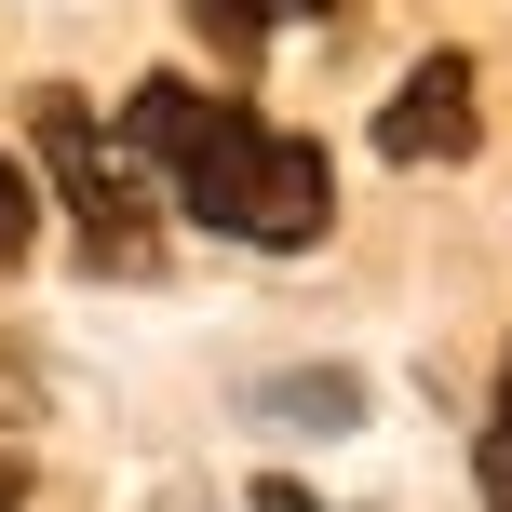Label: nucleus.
I'll return each instance as SVG.
<instances>
[{"mask_svg": "<svg viewBox=\"0 0 512 512\" xmlns=\"http://www.w3.org/2000/svg\"><path fill=\"white\" fill-rule=\"evenodd\" d=\"M122 149L162 176V203L189 216V230H216V243H256V256H310L337 230V176H324V149L310 135H283V122H256L243 95H216V81H135L122 95Z\"/></svg>", "mask_w": 512, "mask_h": 512, "instance_id": "nucleus-1", "label": "nucleus"}, {"mask_svg": "<svg viewBox=\"0 0 512 512\" xmlns=\"http://www.w3.org/2000/svg\"><path fill=\"white\" fill-rule=\"evenodd\" d=\"M0 512H27V459H14V445H0Z\"/></svg>", "mask_w": 512, "mask_h": 512, "instance_id": "nucleus-8", "label": "nucleus"}, {"mask_svg": "<svg viewBox=\"0 0 512 512\" xmlns=\"http://www.w3.org/2000/svg\"><path fill=\"white\" fill-rule=\"evenodd\" d=\"M27 122H41V162H54V189H68L81 243H95L108 270H149V203H135L122 149H108V135H95V108H81V95H41V108H27Z\"/></svg>", "mask_w": 512, "mask_h": 512, "instance_id": "nucleus-2", "label": "nucleus"}, {"mask_svg": "<svg viewBox=\"0 0 512 512\" xmlns=\"http://www.w3.org/2000/svg\"><path fill=\"white\" fill-rule=\"evenodd\" d=\"M256 512H324V499H310V486H256Z\"/></svg>", "mask_w": 512, "mask_h": 512, "instance_id": "nucleus-9", "label": "nucleus"}, {"mask_svg": "<svg viewBox=\"0 0 512 512\" xmlns=\"http://www.w3.org/2000/svg\"><path fill=\"white\" fill-rule=\"evenodd\" d=\"M27 243H41V189H27V176H14V162H0V270H14V256H27Z\"/></svg>", "mask_w": 512, "mask_h": 512, "instance_id": "nucleus-7", "label": "nucleus"}, {"mask_svg": "<svg viewBox=\"0 0 512 512\" xmlns=\"http://www.w3.org/2000/svg\"><path fill=\"white\" fill-rule=\"evenodd\" d=\"M472 135H486V108H472V54L405 68V95L378 108V149H391V162H472Z\"/></svg>", "mask_w": 512, "mask_h": 512, "instance_id": "nucleus-3", "label": "nucleus"}, {"mask_svg": "<svg viewBox=\"0 0 512 512\" xmlns=\"http://www.w3.org/2000/svg\"><path fill=\"white\" fill-rule=\"evenodd\" d=\"M189 14H203V27H216L230 54H256L270 27H297V14H337V0H189Z\"/></svg>", "mask_w": 512, "mask_h": 512, "instance_id": "nucleus-5", "label": "nucleus"}, {"mask_svg": "<svg viewBox=\"0 0 512 512\" xmlns=\"http://www.w3.org/2000/svg\"><path fill=\"white\" fill-rule=\"evenodd\" d=\"M270 418H297V432H351V418H364V391L324 364V378H283V391H270Z\"/></svg>", "mask_w": 512, "mask_h": 512, "instance_id": "nucleus-6", "label": "nucleus"}, {"mask_svg": "<svg viewBox=\"0 0 512 512\" xmlns=\"http://www.w3.org/2000/svg\"><path fill=\"white\" fill-rule=\"evenodd\" d=\"M472 486H486V512H512V351H499V391H486V432H472Z\"/></svg>", "mask_w": 512, "mask_h": 512, "instance_id": "nucleus-4", "label": "nucleus"}]
</instances>
